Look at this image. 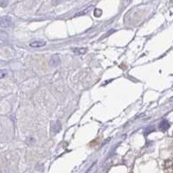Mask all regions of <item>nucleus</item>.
Returning <instances> with one entry per match:
<instances>
[{"mask_svg": "<svg viewBox=\"0 0 173 173\" xmlns=\"http://www.w3.org/2000/svg\"><path fill=\"white\" fill-rule=\"evenodd\" d=\"M50 130L53 134H56L61 130V124L59 121H53L51 122Z\"/></svg>", "mask_w": 173, "mask_h": 173, "instance_id": "1", "label": "nucleus"}, {"mask_svg": "<svg viewBox=\"0 0 173 173\" xmlns=\"http://www.w3.org/2000/svg\"><path fill=\"white\" fill-rule=\"evenodd\" d=\"M11 19L9 18H0V28H6L11 25Z\"/></svg>", "mask_w": 173, "mask_h": 173, "instance_id": "2", "label": "nucleus"}, {"mask_svg": "<svg viewBox=\"0 0 173 173\" xmlns=\"http://www.w3.org/2000/svg\"><path fill=\"white\" fill-rule=\"evenodd\" d=\"M170 126V125L169 121L166 120V119H164L159 124V129L161 130L162 132H165V131L169 129Z\"/></svg>", "mask_w": 173, "mask_h": 173, "instance_id": "3", "label": "nucleus"}, {"mask_svg": "<svg viewBox=\"0 0 173 173\" xmlns=\"http://www.w3.org/2000/svg\"><path fill=\"white\" fill-rule=\"evenodd\" d=\"M45 44H46V42H44V41H34L29 45L32 48H40L44 46Z\"/></svg>", "mask_w": 173, "mask_h": 173, "instance_id": "4", "label": "nucleus"}, {"mask_svg": "<svg viewBox=\"0 0 173 173\" xmlns=\"http://www.w3.org/2000/svg\"><path fill=\"white\" fill-rule=\"evenodd\" d=\"M6 75H7V72L5 70H0V79L4 78Z\"/></svg>", "mask_w": 173, "mask_h": 173, "instance_id": "5", "label": "nucleus"}]
</instances>
